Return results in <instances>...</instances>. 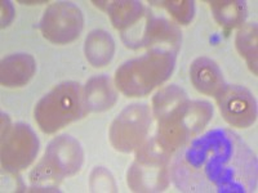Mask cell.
<instances>
[{
	"instance_id": "1",
	"label": "cell",
	"mask_w": 258,
	"mask_h": 193,
	"mask_svg": "<svg viewBox=\"0 0 258 193\" xmlns=\"http://www.w3.org/2000/svg\"><path fill=\"white\" fill-rule=\"evenodd\" d=\"M179 148L172 167V179L179 190L197 193L255 190V156L231 130H209Z\"/></svg>"
},
{
	"instance_id": "2",
	"label": "cell",
	"mask_w": 258,
	"mask_h": 193,
	"mask_svg": "<svg viewBox=\"0 0 258 193\" xmlns=\"http://www.w3.org/2000/svg\"><path fill=\"white\" fill-rule=\"evenodd\" d=\"M154 116L158 120L156 143L172 153L202 132L213 115L208 102L190 101L177 85L161 89L153 100Z\"/></svg>"
},
{
	"instance_id": "3",
	"label": "cell",
	"mask_w": 258,
	"mask_h": 193,
	"mask_svg": "<svg viewBox=\"0 0 258 193\" xmlns=\"http://www.w3.org/2000/svg\"><path fill=\"white\" fill-rule=\"evenodd\" d=\"M174 63L176 58L172 50L153 49L121 64L115 72V82L125 95H147L170 76Z\"/></svg>"
},
{
	"instance_id": "4",
	"label": "cell",
	"mask_w": 258,
	"mask_h": 193,
	"mask_svg": "<svg viewBox=\"0 0 258 193\" xmlns=\"http://www.w3.org/2000/svg\"><path fill=\"white\" fill-rule=\"evenodd\" d=\"M84 90L77 82L59 84L39 101L35 107V120L44 133H54L85 112Z\"/></svg>"
},
{
	"instance_id": "5",
	"label": "cell",
	"mask_w": 258,
	"mask_h": 193,
	"mask_svg": "<svg viewBox=\"0 0 258 193\" xmlns=\"http://www.w3.org/2000/svg\"><path fill=\"white\" fill-rule=\"evenodd\" d=\"M83 151L74 138L62 135L50 142L43 160L32 171L30 179L34 187L62 180L80 170Z\"/></svg>"
},
{
	"instance_id": "6",
	"label": "cell",
	"mask_w": 258,
	"mask_h": 193,
	"mask_svg": "<svg viewBox=\"0 0 258 193\" xmlns=\"http://www.w3.org/2000/svg\"><path fill=\"white\" fill-rule=\"evenodd\" d=\"M169 153L150 141L140 148L128 170V185L135 192H160L169 184Z\"/></svg>"
},
{
	"instance_id": "7",
	"label": "cell",
	"mask_w": 258,
	"mask_h": 193,
	"mask_svg": "<svg viewBox=\"0 0 258 193\" xmlns=\"http://www.w3.org/2000/svg\"><path fill=\"white\" fill-rule=\"evenodd\" d=\"M151 125V115L146 105L128 106L110 128V142L120 152L140 148Z\"/></svg>"
},
{
	"instance_id": "8",
	"label": "cell",
	"mask_w": 258,
	"mask_h": 193,
	"mask_svg": "<svg viewBox=\"0 0 258 193\" xmlns=\"http://www.w3.org/2000/svg\"><path fill=\"white\" fill-rule=\"evenodd\" d=\"M83 15L75 4L54 3L41 18V34L54 44H68L79 36L83 30Z\"/></svg>"
},
{
	"instance_id": "9",
	"label": "cell",
	"mask_w": 258,
	"mask_h": 193,
	"mask_svg": "<svg viewBox=\"0 0 258 193\" xmlns=\"http://www.w3.org/2000/svg\"><path fill=\"white\" fill-rule=\"evenodd\" d=\"M39 149V141L30 126L17 124L6 129L2 141V165L7 171L17 173L31 164Z\"/></svg>"
},
{
	"instance_id": "10",
	"label": "cell",
	"mask_w": 258,
	"mask_h": 193,
	"mask_svg": "<svg viewBox=\"0 0 258 193\" xmlns=\"http://www.w3.org/2000/svg\"><path fill=\"white\" fill-rule=\"evenodd\" d=\"M222 117L234 128L245 129L257 119V103L249 90L240 85H225L216 95Z\"/></svg>"
},
{
	"instance_id": "11",
	"label": "cell",
	"mask_w": 258,
	"mask_h": 193,
	"mask_svg": "<svg viewBox=\"0 0 258 193\" xmlns=\"http://www.w3.org/2000/svg\"><path fill=\"white\" fill-rule=\"evenodd\" d=\"M132 31H123V41L129 48H142L150 45L168 43L170 48L178 49L181 43V32L173 24L164 18H158L150 15L145 18V25L132 26Z\"/></svg>"
},
{
	"instance_id": "12",
	"label": "cell",
	"mask_w": 258,
	"mask_h": 193,
	"mask_svg": "<svg viewBox=\"0 0 258 193\" xmlns=\"http://www.w3.org/2000/svg\"><path fill=\"white\" fill-rule=\"evenodd\" d=\"M190 79L194 88L206 95H217L225 86L222 71L217 63L208 57H199L190 67Z\"/></svg>"
},
{
	"instance_id": "13",
	"label": "cell",
	"mask_w": 258,
	"mask_h": 193,
	"mask_svg": "<svg viewBox=\"0 0 258 193\" xmlns=\"http://www.w3.org/2000/svg\"><path fill=\"white\" fill-rule=\"evenodd\" d=\"M84 102L87 111L101 112L111 109L116 102V93L111 80L105 75L92 77L85 85Z\"/></svg>"
},
{
	"instance_id": "14",
	"label": "cell",
	"mask_w": 258,
	"mask_h": 193,
	"mask_svg": "<svg viewBox=\"0 0 258 193\" xmlns=\"http://www.w3.org/2000/svg\"><path fill=\"white\" fill-rule=\"evenodd\" d=\"M35 70V61L29 54L7 57L2 62V84L4 86H22L34 76Z\"/></svg>"
},
{
	"instance_id": "15",
	"label": "cell",
	"mask_w": 258,
	"mask_h": 193,
	"mask_svg": "<svg viewBox=\"0 0 258 193\" xmlns=\"http://www.w3.org/2000/svg\"><path fill=\"white\" fill-rule=\"evenodd\" d=\"M85 56L94 67H103L111 61L115 52V43L109 32L103 30L92 31L85 40Z\"/></svg>"
},
{
	"instance_id": "16",
	"label": "cell",
	"mask_w": 258,
	"mask_h": 193,
	"mask_svg": "<svg viewBox=\"0 0 258 193\" xmlns=\"http://www.w3.org/2000/svg\"><path fill=\"white\" fill-rule=\"evenodd\" d=\"M105 9L110 15L115 29L125 31L141 20L145 11L140 2L123 0V2H105Z\"/></svg>"
},
{
	"instance_id": "17",
	"label": "cell",
	"mask_w": 258,
	"mask_h": 193,
	"mask_svg": "<svg viewBox=\"0 0 258 193\" xmlns=\"http://www.w3.org/2000/svg\"><path fill=\"white\" fill-rule=\"evenodd\" d=\"M214 20L220 26L226 29H234L244 22L246 15V7L240 0H213L209 2Z\"/></svg>"
},
{
	"instance_id": "18",
	"label": "cell",
	"mask_w": 258,
	"mask_h": 193,
	"mask_svg": "<svg viewBox=\"0 0 258 193\" xmlns=\"http://www.w3.org/2000/svg\"><path fill=\"white\" fill-rule=\"evenodd\" d=\"M235 44L252 72L257 75V26L255 24L244 25L239 30Z\"/></svg>"
},
{
	"instance_id": "19",
	"label": "cell",
	"mask_w": 258,
	"mask_h": 193,
	"mask_svg": "<svg viewBox=\"0 0 258 193\" xmlns=\"http://www.w3.org/2000/svg\"><path fill=\"white\" fill-rule=\"evenodd\" d=\"M165 8L170 15L173 16L179 24L187 25L192 21L195 15V6L194 2L188 0H164V2H153Z\"/></svg>"
},
{
	"instance_id": "20",
	"label": "cell",
	"mask_w": 258,
	"mask_h": 193,
	"mask_svg": "<svg viewBox=\"0 0 258 193\" xmlns=\"http://www.w3.org/2000/svg\"><path fill=\"white\" fill-rule=\"evenodd\" d=\"M91 189L93 192H115L114 178L105 167H96L91 175Z\"/></svg>"
},
{
	"instance_id": "21",
	"label": "cell",
	"mask_w": 258,
	"mask_h": 193,
	"mask_svg": "<svg viewBox=\"0 0 258 193\" xmlns=\"http://www.w3.org/2000/svg\"><path fill=\"white\" fill-rule=\"evenodd\" d=\"M2 26L6 27L12 22L15 17V9H13L11 2H2Z\"/></svg>"
}]
</instances>
